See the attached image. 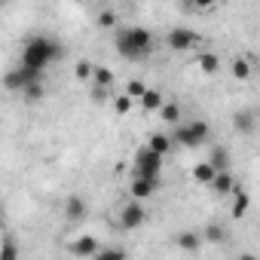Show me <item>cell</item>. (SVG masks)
I'll list each match as a JSON object with an SVG mask.
<instances>
[{"label":"cell","instance_id":"obj_10","mask_svg":"<svg viewBox=\"0 0 260 260\" xmlns=\"http://www.w3.org/2000/svg\"><path fill=\"white\" fill-rule=\"evenodd\" d=\"M64 217H68V220H83V217H86V202H83L80 196H68V202H64Z\"/></svg>","mask_w":260,"mask_h":260},{"label":"cell","instance_id":"obj_5","mask_svg":"<svg viewBox=\"0 0 260 260\" xmlns=\"http://www.w3.org/2000/svg\"><path fill=\"white\" fill-rule=\"evenodd\" d=\"M144 223H147V208L141 205V199H132L128 205H122V211H119V226L122 230H138Z\"/></svg>","mask_w":260,"mask_h":260},{"label":"cell","instance_id":"obj_14","mask_svg":"<svg viewBox=\"0 0 260 260\" xmlns=\"http://www.w3.org/2000/svg\"><path fill=\"white\" fill-rule=\"evenodd\" d=\"M147 144H150L153 150H159V153L166 156V153L172 150V144H175V138H172V135H166V132H153V135L147 138Z\"/></svg>","mask_w":260,"mask_h":260},{"label":"cell","instance_id":"obj_30","mask_svg":"<svg viewBox=\"0 0 260 260\" xmlns=\"http://www.w3.org/2000/svg\"><path fill=\"white\" fill-rule=\"evenodd\" d=\"M205 239H208V242H220V239H223V230H220L217 223H211V226L205 230Z\"/></svg>","mask_w":260,"mask_h":260},{"label":"cell","instance_id":"obj_13","mask_svg":"<svg viewBox=\"0 0 260 260\" xmlns=\"http://www.w3.org/2000/svg\"><path fill=\"white\" fill-rule=\"evenodd\" d=\"M166 101H162V95H159V89H147L144 95H141V107L147 110V113H156L159 107H162Z\"/></svg>","mask_w":260,"mask_h":260},{"label":"cell","instance_id":"obj_1","mask_svg":"<svg viewBox=\"0 0 260 260\" xmlns=\"http://www.w3.org/2000/svg\"><path fill=\"white\" fill-rule=\"evenodd\" d=\"M61 55H64V49H61L55 40L34 37V40H28L25 49H22V64H25V68H34V71H46V68L55 64Z\"/></svg>","mask_w":260,"mask_h":260},{"label":"cell","instance_id":"obj_23","mask_svg":"<svg viewBox=\"0 0 260 260\" xmlns=\"http://www.w3.org/2000/svg\"><path fill=\"white\" fill-rule=\"evenodd\" d=\"M159 116H162L166 122H178V119H181V107H178V104H162V107H159Z\"/></svg>","mask_w":260,"mask_h":260},{"label":"cell","instance_id":"obj_9","mask_svg":"<svg viewBox=\"0 0 260 260\" xmlns=\"http://www.w3.org/2000/svg\"><path fill=\"white\" fill-rule=\"evenodd\" d=\"M233 128H236V132H245V135H251L254 128H257V119H254V113H251V110H239V113L233 116Z\"/></svg>","mask_w":260,"mask_h":260},{"label":"cell","instance_id":"obj_6","mask_svg":"<svg viewBox=\"0 0 260 260\" xmlns=\"http://www.w3.org/2000/svg\"><path fill=\"white\" fill-rule=\"evenodd\" d=\"M132 199H147V196H153L156 190H159V175H138L135 172V181H132Z\"/></svg>","mask_w":260,"mask_h":260},{"label":"cell","instance_id":"obj_27","mask_svg":"<svg viewBox=\"0 0 260 260\" xmlns=\"http://www.w3.org/2000/svg\"><path fill=\"white\" fill-rule=\"evenodd\" d=\"M16 257H19V251H16V245L7 239V242H4V251H0V260H16Z\"/></svg>","mask_w":260,"mask_h":260},{"label":"cell","instance_id":"obj_32","mask_svg":"<svg viewBox=\"0 0 260 260\" xmlns=\"http://www.w3.org/2000/svg\"><path fill=\"white\" fill-rule=\"evenodd\" d=\"M217 4H223V0H217Z\"/></svg>","mask_w":260,"mask_h":260},{"label":"cell","instance_id":"obj_8","mask_svg":"<svg viewBox=\"0 0 260 260\" xmlns=\"http://www.w3.org/2000/svg\"><path fill=\"white\" fill-rule=\"evenodd\" d=\"M74 257H98V242L92 239V236H83V239H77V242H71V248H68Z\"/></svg>","mask_w":260,"mask_h":260},{"label":"cell","instance_id":"obj_11","mask_svg":"<svg viewBox=\"0 0 260 260\" xmlns=\"http://www.w3.org/2000/svg\"><path fill=\"white\" fill-rule=\"evenodd\" d=\"M217 178V169L211 166V162H199L196 169H193V181L196 184H205V187H211V181Z\"/></svg>","mask_w":260,"mask_h":260},{"label":"cell","instance_id":"obj_24","mask_svg":"<svg viewBox=\"0 0 260 260\" xmlns=\"http://www.w3.org/2000/svg\"><path fill=\"white\" fill-rule=\"evenodd\" d=\"M125 92L132 95V98H138V101H141V95L147 92V86H144L141 80H128V83H125Z\"/></svg>","mask_w":260,"mask_h":260},{"label":"cell","instance_id":"obj_20","mask_svg":"<svg viewBox=\"0 0 260 260\" xmlns=\"http://www.w3.org/2000/svg\"><path fill=\"white\" fill-rule=\"evenodd\" d=\"M74 74H77V80H92L95 64H92V61H86V58H80V61L74 64Z\"/></svg>","mask_w":260,"mask_h":260},{"label":"cell","instance_id":"obj_15","mask_svg":"<svg viewBox=\"0 0 260 260\" xmlns=\"http://www.w3.org/2000/svg\"><path fill=\"white\" fill-rule=\"evenodd\" d=\"M178 248H184V251H199L202 248V236H196V233H178Z\"/></svg>","mask_w":260,"mask_h":260},{"label":"cell","instance_id":"obj_31","mask_svg":"<svg viewBox=\"0 0 260 260\" xmlns=\"http://www.w3.org/2000/svg\"><path fill=\"white\" fill-rule=\"evenodd\" d=\"M193 4H196V10H211L217 0H193Z\"/></svg>","mask_w":260,"mask_h":260},{"label":"cell","instance_id":"obj_12","mask_svg":"<svg viewBox=\"0 0 260 260\" xmlns=\"http://www.w3.org/2000/svg\"><path fill=\"white\" fill-rule=\"evenodd\" d=\"M211 190L214 193H236V181H233V175L223 169V172H217V178L211 181Z\"/></svg>","mask_w":260,"mask_h":260},{"label":"cell","instance_id":"obj_2","mask_svg":"<svg viewBox=\"0 0 260 260\" xmlns=\"http://www.w3.org/2000/svg\"><path fill=\"white\" fill-rule=\"evenodd\" d=\"M150 49H153V34L147 28H122L116 34V52L122 58L138 61V58H147Z\"/></svg>","mask_w":260,"mask_h":260},{"label":"cell","instance_id":"obj_3","mask_svg":"<svg viewBox=\"0 0 260 260\" xmlns=\"http://www.w3.org/2000/svg\"><path fill=\"white\" fill-rule=\"evenodd\" d=\"M208 135H211L208 122H205V119H193V122L175 128V135H172V138H175V144H181V147H199V144L208 141Z\"/></svg>","mask_w":260,"mask_h":260},{"label":"cell","instance_id":"obj_26","mask_svg":"<svg viewBox=\"0 0 260 260\" xmlns=\"http://www.w3.org/2000/svg\"><path fill=\"white\" fill-rule=\"evenodd\" d=\"M25 98H31V101H37V98H43V80H37V83H31V86H25Z\"/></svg>","mask_w":260,"mask_h":260},{"label":"cell","instance_id":"obj_29","mask_svg":"<svg viewBox=\"0 0 260 260\" xmlns=\"http://www.w3.org/2000/svg\"><path fill=\"white\" fill-rule=\"evenodd\" d=\"M98 25H101V28H113V25H116V16H113L110 10H104V13L98 16Z\"/></svg>","mask_w":260,"mask_h":260},{"label":"cell","instance_id":"obj_25","mask_svg":"<svg viewBox=\"0 0 260 260\" xmlns=\"http://www.w3.org/2000/svg\"><path fill=\"white\" fill-rule=\"evenodd\" d=\"M132 101H135V98H132V95H128V92H125V95H119V98L113 101V107H116V113H122V116H125L128 110H132Z\"/></svg>","mask_w":260,"mask_h":260},{"label":"cell","instance_id":"obj_18","mask_svg":"<svg viewBox=\"0 0 260 260\" xmlns=\"http://www.w3.org/2000/svg\"><path fill=\"white\" fill-rule=\"evenodd\" d=\"M92 83H95V86H104V89H110V86H113V74H110L107 68H101V64H95V74H92Z\"/></svg>","mask_w":260,"mask_h":260},{"label":"cell","instance_id":"obj_7","mask_svg":"<svg viewBox=\"0 0 260 260\" xmlns=\"http://www.w3.org/2000/svg\"><path fill=\"white\" fill-rule=\"evenodd\" d=\"M196 43H199V34L190 31V28H172V31H169V46H172L175 52H187V49H193Z\"/></svg>","mask_w":260,"mask_h":260},{"label":"cell","instance_id":"obj_22","mask_svg":"<svg viewBox=\"0 0 260 260\" xmlns=\"http://www.w3.org/2000/svg\"><path fill=\"white\" fill-rule=\"evenodd\" d=\"M233 77H236V80H248V77H251V64H248L245 58H236V61H233Z\"/></svg>","mask_w":260,"mask_h":260},{"label":"cell","instance_id":"obj_16","mask_svg":"<svg viewBox=\"0 0 260 260\" xmlns=\"http://www.w3.org/2000/svg\"><path fill=\"white\" fill-rule=\"evenodd\" d=\"M196 64H199V71H205V74H214V71L220 68V58H217L214 52H202V55H196Z\"/></svg>","mask_w":260,"mask_h":260},{"label":"cell","instance_id":"obj_4","mask_svg":"<svg viewBox=\"0 0 260 260\" xmlns=\"http://www.w3.org/2000/svg\"><path fill=\"white\" fill-rule=\"evenodd\" d=\"M159 169H162V153L153 150L150 144H144L135 153V172L138 175H159Z\"/></svg>","mask_w":260,"mask_h":260},{"label":"cell","instance_id":"obj_19","mask_svg":"<svg viewBox=\"0 0 260 260\" xmlns=\"http://www.w3.org/2000/svg\"><path fill=\"white\" fill-rule=\"evenodd\" d=\"M248 205H251V199H248V193H242V190H236V202H233V217H245V211H248Z\"/></svg>","mask_w":260,"mask_h":260},{"label":"cell","instance_id":"obj_21","mask_svg":"<svg viewBox=\"0 0 260 260\" xmlns=\"http://www.w3.org/2000/svg\"><path fill=\"white\" fill-rule=\"evenodd\" d=\"M208 162H211V166H214V169H217V172H223V169H226V166H230V153H226V150H223V147H217V150H214V153H211V159H208Z\"/></svg>","mask_w":260,"mask_h":260},{"label":"cell","instance_id":"obj_17","mask_svg":"<svg viewBox=\"0 0 260 260\" xmlns=\"http://www.w3.org/2000/svg\"><path fill=\"white\" fill-rule=\"evenodd\" d=\"M4 86H7L10 92H22V89H25V77H22V68L10 71V74L4 77Z\"/></svg>","mask_w":260,"mask_h":260},{"label":"cell","instance_id":"obj_28","mask_svg":"<svg viewBox=\"0 0 260 260\" xmlns=\"http://www.w3.org/2000/svg\"><path fill=\"white\" fill-rule=\"evenodd\" d=\"M107 257H125V248H101L98 260H107Z\"/></svg>","mask_w":260,"mask_h":260}]
</instances>
